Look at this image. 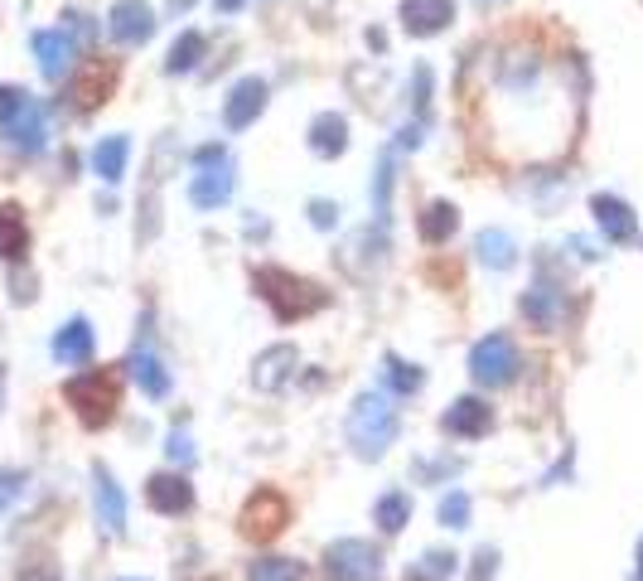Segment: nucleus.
<instances>
[{"instance_id": "nucleus-1", "label": "nucleus", "mask_w": 643, "mask_h": 581, "mask_svg": "<svg viewBox=\"0 0 643 581\" xmlns=\"http://www.w3.org/2000/svg\"><path fill=\"white\" fill-rule=\"evenodd\" d=\"M252 290L272 306V315L280 325H290V320H305V315H315V310H325V290H319L315 282H305V276H290V272H280V267H257L252 272Z\"/></svg>"}, {"instance_id": "nucleus-2", "label": "nucleus", "mask_w": 643, "mask_h": 581, "mask_svg": "<svg viewBox=\"0 0 643 581\" xmlns=\"http://www.w3.org/2000/svg\"><path fill=\"white\" fill-rule=\"evenodd\" d=\"M397 407L387 393H364V398L354 402V412H348V441H354V451L364 460H378L387 446L397 441Z\"/></svg>"}, {"instance_id": "nucleus-3", "label": "nucleus", "mask_w": 643, "mask_h": 581, "mask_svg": "<svg viewBox=\"0 0 643 581\" xmlns=\"http://www.w3.org/2000/svg\"><path fill=\"white\" fill-rule=\"evenodd\" d=\"M63 398L78 412L83 427H106V421L116 417V407H122V383H116L112 368H88V374L69 378V388H63Z\"/></svg>"}, {"instance_id": "nucleus-4", "label": "nucleus", "mask_w": 643, "mask_h": 581, "mask_svg": "<svg viewBox=\"0 0 643 581\" xmlns=\"http://www.w3.org/2000/svg\"><path fill=\"white\" fill-rule=\"evenodd\" d=\"M0 136L16 145L20 155H39L49 141L44 108L24 88H0Z\"/></svg>"}, {"instance_id": "nucleus-5", "label": "nucleus", "mask_w": 643, "mask_h": 581, "mask_svg": "<svg viewBox=\"0 0 643 581\" xmlns=\"http://www.w3.org/2000/svg\"><path fill=\"white\" fill-rule=\"evenodd\" d=\"M518 368H522V359H518V345L508 335H484L470 349V374H474L479 388H508V383L518 378Z\"/></svg>"}, {"instance_id": "nucleus-6", "label": "nucleus", "mask_w": 643, "mask_h": 581, "mask_svg": "<svg viewBox=\"0 0 643 581\" xmlns=\"http://www.w3.org/2000/svg\"><path fill=\"white\" fill-rule=\"evenodd\" d=\"M325 572H329V581H378L382 552L364 543V538H339L325 552Z\"/></svg>"}, {"instance_id": "nucleus-7", "label": "nucleus", "mask_w": 643, "mask_h": 581, "mask_svg": "<svg viewBox=\"0 0 643 581\" xmlns=\"http://www.w3.org/2000/svg\"><path fill=\"white\" fill-rule=\"evenodd\" d=\"M290 523V504L280 490H257L243 509V538H257V543H272L280 528Z\"/></svg>"}, {"instance_id": "nucleus-8", "label": "nucleus", "mask_w": 643, "mask_h": 581, "mask_svg": "<svg viewBox=\"0 0 643 581\" xmlns=\"http://www.w3.org/2000/svg\"><path fill=\"white\" fill-rule=\"evenodd\" d=\"M145 504H151L155 513H165V519H180V513L194 509V485L190 475L180 470H160L145 480Z\"/></svg>"}, {"instance_id": "nucleus-9", "label": "nucleus", "mask_w": 643, "mask_h": 581, "mask_svg": "<svg viewBox=\"0 0 643 581\" xmlns=\"http://www.w3.org/2000/svg\"><path fill=\"white\" fill-rule=\"evenodd\" d=\"M106 30H112L116 44L136 49V44H145V39L155 34V10L145 6V0H116L112 16H106Z\"/></svg>"}, {"instance_id": "nucleus-10", "label": "nucleus", "mask_w": 643, "mask_h": 581, "mask_svg": "<svg viewBox=\"0 0 643 581\" xmlns=\"http://www.w3.org/2000/svg\"><path fill=\"white\" fill-rule=\"evenodd\" d=\"M493 427V412L484 398H455L450 412L440 417V431L455 436V441H479V436H489Z\"/></svg>"}, {"instance_id": "nucleus-11", "label": "nucleus", "mask_w": 643, "mask_h": 581, "mask_svg": "<svg viewBox=\"0 0 643 581\" xmlns=\"http://www.w3.org/2000/svg\"><path fill=\"white\" fill-rule=\"evenodd\" d=\"M266 112V83L262 78H243L223 102V126L227 131H247L257 116Z\"/></svg>"}, {"instance_id": "nucleus-12", "label": "nucleus", "mask_w": 643, "mask_h": 581, "mask_svg": "<svg viewBox=\"0 0 643 581\" xmlns=\"http://www.w3.org/2000/svg\"><path fill=\"white\" fill-rule=\"evenodd\" d=\"M296 368H300L296 345H272V349L257 354V364H252V383H257L262 393H280L290 378H296Z\"/></svg>"}, {"instance_id": "nucleus-13", "label": "nucleus", "mask_w": 643, "mask_h": 581, "mask_svg": "<svg viewBox=\"0 0 643 581\" xmlns=\"http://www.w3.org/2000/svg\"><path fill=\"white\" fill-rule=\"evenodd\" d=\"M233 200V165L218 161V165H198V175L190 180V204L213 214V208H223Z\"/></svg>"}, {"instance_id": "nucleus-14", "label": "nucleus", "mask_w": 643, "mask_h": 581, "mask_svg": "<svg viewBox=\"0 0 643 581\" xmlns=\"http://www.w3.org/2000/svg\"><path fill=\"white\" fill-rule=\"evenodd\" d=\"M450 20H455V0H401V30L417 39L450 30Z\"/></svg>"}, {"instance_id": "nucleus-15", "label": "nucleus", "mask_w": 643, "mask_h": 581, "mask_svg": "<svg viewBox=\"0 0 643 581\" xmlns=\"http://www.w3.org/2000/svg\"><path fill=\"white\" fill-rule=\"evenodd\" d=\"M591 214L600 223V233H605V243H639V218H634V208H629L624 200H614V194H595Z\"/></svg>"}, {"instance_id": "nucleus-16", "label": "nucleus", "mask_w": 643, "mask_h": 581, "mask_svg": "<svg viewBox=\"0 0 643 581\" xmlns=\"http://www.w3.org/2000/svg\"><path fill=\"white\" fill-rule=\"evenodd\" d=\"M522 315L552 335V329H561V320H567V290L552 286V282H538L528 296H522Z\"/></svg>"}, {"instance_id": "nucleus-17", "label": "nucleus", "mask_w": 643, "mask_h": 581, "mask_svg": "<svg viewBox=\"0 0 643 581\" xmlns=\"http://www.w3.org/2000/svg\"><path fill=\"white\" fill-rule=\"evenodd\" d=\"M73 54H78V44H73V39L63 34V30H39V34H34V59H39V73H44L49 83L69 78Z\"/></svg>"}, {"instance_id": "nucleus-18", "label": "nucleus", "mask_w": 643, "mask_h": 581, "mask_svg": "<svg viewBox=\"0 0 643 581\" xmlns=\"http://www.w3.org/2000/svg\"><path fill=\"white\" fill-rule=\"evenodd\" d=\"M310 151L319 155V161H334V155L348 151V122L339 112H319L310 122Z\"/></svg>"}, {"instance_id": "nucleus-19", "label": "nucleus", "mask_w": 643, "mask_h": 581, "mask_svg": "<svg viewBox=\"0 0 643 581\" xmlns=\"http://www.w3.org/2000/svg\"><path fill=\"white\" fill-rule=\"evenodd\" d=\"M98 519L106 533H126V495L106 470H98Z\"/></svg>"}, {"instance_id": "nucleus-20", "label": "nucleus", "mask_w": 643, "mask_h": 581, "mask_svg": "<svg viewBox=\"0 0 643 581\" xmlns=\"http://www.w3.org/2000/svg\"><path fill=\"white\" fill-rule=\"evenodd\" d=\"M53 359L59 364H88L92 359V325L88 320H69L53 335Z\"/></svg>"}, {"instance_id": "nucleus-21", "label": "nucleus", "mask_w": 643, "mask_h": 581, "mask_svg": "<svg viewBox=\"0 0 643 581\" xmlns=\"http://www.w3.org/2000/svg\"><path fill=\"white\" fill-rule=\"evenodd\" d=\"M417 228H421V243H431V247L450 243V237H455V228H460V208H455V204H446V200L426 204V214L417 218Z\"/></svg>"}, {"instance_id": "nucleus-22", "label": "nucleus", "mask_w": 643, "mask_h": 581, "mask_svg": "<svg viewBox=\"0 0 643 581\" xmlns=\"http://www.w3.org/2000/svg\"><path fill=\"white\" fill-rule=\"evenodd\" d=\"M112 83H116V69H112V63H88V73L73 83L78 108H83V112L102 108V102H106V92H112Z\"/></svg>"}, {"instance_id": "nucleus-23", "label": "nucleus", "mask_w": 643, "mask_h": 581, "mask_svg": "<svg viewBox=\"0 0 643 581\" xmlns=\"http://www.w3.org/2000/svg\"><path fill=\"white\" fill-rule=\"evenodd\" d=\"M126 161H131V141L126 136H106L98 141V151H92V170H98L102 184H116L126 175Z\"/></svg>"}, {"instance_id": "nucleus-24", "label": "nucleus", "mask_w": 643, "mask_h": 581, "mask_svg": "<svg viewBox=\"0 0 643 581\" xmlns=\"http://www.w3.org/2000/svg\"><path fill=\"white\" fill-rule=\"evenodd\" d=\"M131 378L141 383L145 398H170V368L160 364L151 349H136V354H131Z\"/></svg>"}, {"instance_id": "nucleus-25", "label": "nucleus", "mask_w": 643, "mask_h": 581, "mask_svg": "<svg viewBox=\"0 0 643 581\" xmlns=\"http://www.w3.org/2000/svg\"><path fill=\"white\" fill-rule=\"evenodd\" d=\"M24 247H30V223L16 204H0V257L6 262H20Z\"/></svg>"}, {"instance_id": "nucleus-26", "label": "nucleus", "mask_w": 643, "mask_h": 581, "mask_svg": "<svg viewBox=\"0 0 643 581\" xmlns=\"http://www.w3.org/2000/svg\"><path fill=\"white\" fill-rule=\"evenodd\" d=\"M479 257H484V267L508 272V267L518 262V243H513V233H503V228H484V233H479Z\"/></svg>"}, {"instance_id": "nucleus-27", "label": "nucleus", "mask_w": 643, "mask_h": 581, "mask_svg": "<svg viewBox=\"0 0 643 581\" xmlns=\"http://www.w3.org/2000/svg\"><path fill=\"white\" fill-rule=\"evenodd\" d=\"M382 383L397 393V398H411V393L426 388V374H421L417 364H407V359H397V354H387V359H382Z\"/></svg>"}, {"instance_id": "nucleus-28", "label": "nucleus", "mask_w": 643, "mask_h": 581, "mask_svg": "<svg viewBox=\"0 0 643 581\" xmlns=\"http://www.w3.org/2000/svg\"><path fill=\"white\" fill-rule=\"evenodd\" d=\"M372 523H378L382 533H401V528L411 523V499L401 490H387L378 504H372Z\"/></svg>"}, {"instance_id": "nucleus-29", "label": "nucleus", "mask_w": 643, "mask_h": 581, "mask_svg": "<svg viewBox=\"0 0 643 581\" xmlns=\"http://www.w3.org/2000/svg\"><path fill=\"white\" fill-rule=\"evenodd\" d=\"M204 49H208V39H204V34H198V30H184V34L170 44L165 73H190V69H198V59H204Z\"/></svg>"}, {"instance_id": "nucleus-30", "label": "nucleus", "mask_w": 643, "mask_h": 581, "mask_svg": "<svg viewBox=\"0 0 643 581\" xmlns=\"http://www.w3.org/2000/svg\"><path fill=\"white\" fill-rule=\"evenodd\" d=\"M455 552H426L421 562H411L407 567V581H450L455 577Z\"/></svg>"}, {"instance_id": "nucleus-31", "label": "nucleus", "mask_w": 643, "mask_h": 581, "mask_svg": "<svg viewBox=\"0 0 643 581\" xmlns=\"http://www.w3.org/2000/svg\"><path fill=\"white\" fill-rule=\"evenodd\" d=\"M247 581H300L296 558H257L247 567Z\"/></svg>"}, {"instance_id": "nucleus-32", "label": "nucleus", "mask_w": 643, "mask_h": 581, "mask_svg": "<svg viewBox=\"0 0 643 581\" xmlns=\"http://www.w3.org/2000/svg\"><path fill=\"white\" fill-rule=\"evenodd\" d=\"M440 523H446V528H470V495L450 490L446 499H440Z\"/></svg>"}, {"instance_id": "nucleus-33", "label": "nucleus", "mask_w": 643, "mask_h": 581, "mask_svg": "<svg viewBox=\"0 0 643 581\" xmlns=\"http://www.w3.org/2000/svg\"><path fill=\"white\" fill-rule=\"evenodd\" d=\"M387 194H392V155H382L378 165V218L387 223Z\"/></svg>"}, {"instance_id": "nucleus-34", "label": "nucleus", "mask_w": 643, "mask_h": 581, "mask_svg": "<svg viewBox=\"0 0 643 581\" xmlns=\"http://www.w3.org/2000/svg\"><path fill=\"white\" fill-rule=\"evenodd\" d=\"M170 460L174 466H194V446H190V436H180V431H170Z\"/></svg>"}, {"instance_id": "nucleus-35", "label": "nucleus", "mask_w": 643, "mask_h": 581, "mask_svg": "<svg viewBox=\"0 0 643 581\" xmlns=\"http://www.w3.org/2000/svg\"><path fill=\"white\" fill-rule=\"evenodd\" d=\"M310 223H315V228H334V223H339V204L315 200V204H310Z\"/></svg>"}, {"instance_id": "nucleus-36", "label": "nucleus", "mask_w": 643, "mask_h": 581, "mask_svg": "<svg viewBox=\"0 0 643 581\" xmlns=\"http://www.w3.org/2000/svg\"><path fill=\"white\" fill-rule=\"evenodd\" d=\"M493 567H499V552L484 548V552L474 558V577H470V581H489V577H493Z\"/></svg>"}, {"instance_id": "nucleus-37", "label": "nucleus", "mask_w": 643, "mask_h": 581, "mask_svg": "<svg viewBox=\"0 0 643 581\" xmlns=\"http://www.w3.org/2000/svg\"><path fill=\"white\" fill-rule=\"evenodd\" d=\"M411 102H417V112H426V102H431V69H426V63L417 69V98Z\"/></svg>"}, {"instance_id": "nucleus-38", "label": "nucleus", "mask_w": 643, "mask_h": 581, "mask_svg": "<svg viewBox=\"0 0 643 581\" xmlns=\"http://www.w3.org/2000/svg\"><path fill=\"white\" fill-rule=\"evenodd\" d=\"M194 6V0H170V10H190Z\"/></svg>"}, {"instance_id": "nucleus-39", "label": "nucleus", "mask_w": 643, "mask_h": 581, "mask_svg": "<svg viewBox=\"0 0 643 581\" xmlns=\"http://www.w3.org/2000/svg\"><path fill=\"white\" fill-rule=\"evenodd\" d=\"M237 6H243V0H218V10H237Z\"/></svg>"}, {"instance_id": "nucleus-40", "label": "nucleus", "mask_w": 643, "mask_h": 581, "mask_svg": "<svg viewBox=\"0 0 643 581\" xmlns=\"http://www.w3.org/2000/svg\"><path fill=\"white\" fill-rule=\"evenodd\" d=\"M639 572H643V538H639Z\"/></svg>"}, {"instance_id": "nucleus-41", "label": "nucleus", "mask_w": 643, "mask_h": 581, "mask_svg": "<svg viewBox=\"0 0 643 581\" xmlns=\"http://www.w3.org/2000/svg\"><path fill=\"white\" fill-rule=\"evenodd\" d=\"M639 581H643V572H639Z\"/></svg>"}]
</instances>
